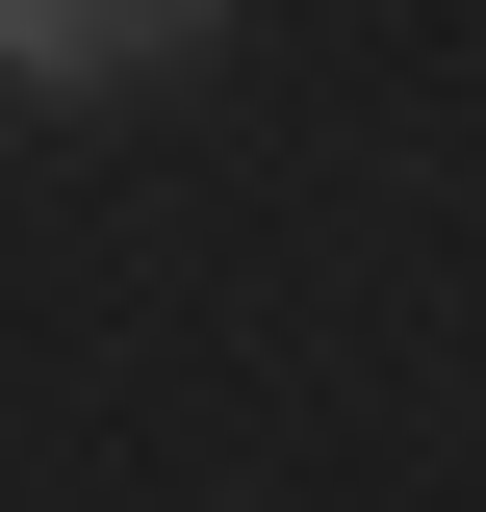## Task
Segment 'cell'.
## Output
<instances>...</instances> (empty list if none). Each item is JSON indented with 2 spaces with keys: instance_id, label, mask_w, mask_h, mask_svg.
Instances as JSON below:
<instances>
[{
  "instance_id": "1",
  "label": "cell",
  "mask_w": 486,
  "mask_h": 512,
  "mask_svg": "<svg viewBox=\"0 0 486 512\" xmlns=\"http://www.w3.org/2000/svg\"><path fill=\"white\" fill-rule=\"evenodd\" d=\"M205 0H0V77H52V103H103V77H154Z\"/></svg>"
}]
</instances>
